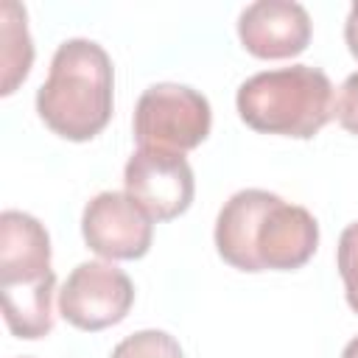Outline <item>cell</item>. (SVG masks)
Returning <instances> with one entry per match:
<instances>
[{
	"mask_svg": "<svg viewBox=\"0 0 358 358\" xmlns=\"http://www.w3.org/2000/svg\"><path fill=\"white\" fill-rule=\"evenodd\" d=\"M215 249L238 271H294L319 249L310 210L277 193L246 187L232 193L215 218Z\"/></svg>",
	"mask_w": 358,
	"mask_h": 358,
	"instance_id": "cell-1",
	"label": "cell"
},
{
	"mask_svg": "<svg viewBox=\"0 0 358 358\" xmlns=\"http://www.w3.org/2000/svg\"><path fill=\"white\" fill-rule=\"evenodd\" d=\"M112 106L115 70L109 53L95 39H64L50 59L48 78L36 90L42 123L64 140L84 143L106 129Z\"/></svg>",
	"mask_w": 358,
	"mask_h": 358,
	"instance_id": "cell-2",
	"label": "cell"
},
{
	"mask_svg": "<svg viewBox=\"0 0 358 358\" xmlns=\"http://www.w3.org/2000/svg\"><path fill=\"white\" fill-rule=\"evenodd\" d=\"M336 92L324 70L291 64L249 76L235 95L241 120L260 134L310 140L333 120Z\"/></svg>",
	"mask_w": 358,
	"mask_h": 358,
	"instance_id": "cell-3",
	"label": "cell"
},
{
	"mask_svg": "<svg viewBox=\"0 0 358 358\" xmlns=\"http://www.w3.org/2000/svg\"><path fill=\"white\" fill-rule=\"evenodd\" d=\"M210 126V101L187 84H151L134 106V140L140 148L185 154L207 140Z\"/></svg>",
	"mask_w": 358,
	"mask_h": 358,
	"instance_id": "cell-4",
	"label": "cell"
},
{
	"mask_svg": "<svg viewBox=\"0 0 358 358\" xmlns=\"http://www.w3.org/2000/svg\"><path fill=\"white\" fill-rule=\"evenodd\" d=\"M131 305H134V285L129 274L117 268L112 260L78 263L67 274L59 291L62 319L87 333L123 322Z\"/></svg>",
	"mask_w": 358,
	"mask_h": 358,
	"instance_id": "cell-5",
	"label": "cell"
},
{
	"mask_svg": "<svg viewBox=\"0 0 358 358\" xmlns=\"http://www.w3.org/2000/svg\"><path fill=\"white\" fill-rule=\"evenodd\" d=\"M123 185L154 221L179 218L196 193L193 168L185 154L159 148H137L123 168Z\"/></svg>",
	"mask_w": 358,
	"mask_h": 358,
	"instance_id": "cell-6",
	"label": "cell"
},
{
	"mask_svg": "<svg viewBox=\"0 0 358 358\" xmlns=\"http://www.w3.org/2000/svg\"><path fill=\"white\" fill-rule=\"evenodd\" d=\"M81 235L103 260H140L151 249L154 218L126 190H103L87 201Z\"/></svg>",
	"mask_w": 358,
	"mask_h": 358,
	"instance_id": "cell-7",
	"label": "cell"
},
{
	"mask_svg": "<svg viewBox=\"0 0 358 358\" xmlns=\"http://www.w3.org/2000/svg\"><path fill=\"white\" fill-rule=\"evenodd\" d=\"M310 17L294 0H257L238 14V39L257 59H291L310 42Z\"/></svg>",
	"mask_w": 358,
	"mask_h": 358,
	"instance_id": "cell-8",
	"label": "cell"
},
{
	"mask_svg": "<svg viewBox=\"0 0 358 358\" xmlns=\"http://www.w3.org/2000/svg\"><path fill=\"white\" fill-rule=\"evenodd\" d=\"M50 268V235L39 218L22 210L0 213V288L39 282Z\"/></svg>",
	"mask_w": 358,
	"mask_h": 358,
	"instance_id": "cell-9",
	"label": "cell"
},
{
	"mask_svg": "<svg viewBox=\"0 0 358 358\" xmlns=\"http://www.w3.org/2000/svg\"><path fill=\"white\" fill-rule=\"evenodd\" d=\"M53 291H56V274H48L39 282L0 288L6 327L17 338H28V341L48 336L53 330Z\"/></svg>",
	"mask_w": 358,
	"mask_h": 358,
	"instance_id": "cell-10",
	"label": "cell"
},
{
	"mask_svg": "<svg viewBox=\"0 0 358 358\" xmlns=\"http://www.w3.org/2000/svg\"><path fill=\"white\" fill-rule=\"evenodd\" d=\"M0 64H3V95H11L34 64V42L25 22V8L14 0L0 6Z\"/></svg>",
	"mask_w": 358,
	"mask_h": 358,
	"instance_id": "cell-11",
	"label": "cell"
},
{
	"mask_svg": "<svg viewBox=\"0 0 358 358\" xmlns=\"http://www.w3.org/2000/svg\"><path fill=\"white\" fill-rule=\"evenodd\" d=\"M112 358H185V352L171 333L151 327L126 336L112 350Z\"/></svg>",
	"mask_w": 358,
	"mask_h": 358,
	"instance_id": "cell-12",
	"label": "cell"
},
{
	"mask_svg": "<svg viewBox=\"0 0 358 358\" xmlns=\"http://www.w3.org/2000/svg\"><path fill=\"white\" fill-rule=\"evenodd\" d=\"M336 268L344 282L347 305L358 313V221L347 224L336 246Z\"/></svg>",
	"mask_w": 358,
	"mask_h": 358,
	"instance_id": "cell-13",
	"label": "cell"
},
{
	"mask_svg": "<svg viewBox=\"0 0 358 358\" xmlns=\"http://www.w3.org/2000/svg\"><path fill=\"white\" fill-rule=\"evenodd\" d=\"M333 117L341 123V129H347L350 134H358V73L347 76L344 84L338 87Z\"/></svg>",
	"mask_w": 358,
	"mask_h": 358,
	"instance_id": "cell-14",
	"label": "cell"
},
{
	"mask_svg": "<svg viewBox=\"0 0 358 358\" xmlns=\"http://www.w3.org/2000/svg\"><path fill=\"white\" fill-rule=\"evenodd\" d=\"M344 42H347L350 53L358 59V3H352V6H350L347 22H344Z\"/></svg>",
	"mask_w": 358,
	"mask_h": 358,
	"instance_id": "cell-15",
	"label": "cell"
},
{
	"mask_svg": "<svg viewBox=\"0 0 358 358\" xmlns=\"http://www.w3.org/2000/svg\"><path fill=\"white\" fill-rule=\"evenodd\" d=\"M341 358H358V336L347 341V347L341 350Z\"/></svg>",
	"mask_w": 358,
	"mask_h": 358,
	"instance_id": "cell-16",
	"label": "cell"
},
{
	"mask_svg": "<svg viewBox=\"0 0 358 358\" xmlns=\"http://www.w3.org/2000/svg\"><path fill=\"white\" fill-rule=\"evenodd\" d=\"M22 358H28V355H22Z\"/></svg>",
	"mask_w": 358,
	"mask_h": 358,
	"instance_id": "cell-17",
	"label": "cell"
}]
</instances>
